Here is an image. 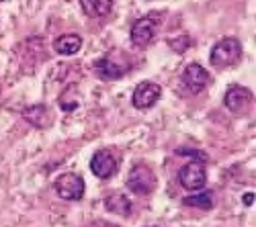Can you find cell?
<instances>
[{"instance_id":"6da1fadb","label":"cell","mask_w":256,"mask_h":227,"mask_svg":"<svg viewBox=\"0 0 256 227\" xmlns=\"http://www.w3.org/2000/svg\"><path fill=\"white\" fill-rule=\"evenodd\" d=\"M209 59L218 70L234 68L242 59V43L236 37H226L213 45Z\"/></svg>"},{"instance_id":"7a4b0ae2","label":"cell","mask_w":256,"mask_h":227,"mask_svg":"<svg viewBox=\"0 0 256 227\" xmlns=\"http://www.w3.org/2000/svg\"><path fill=\"white\" fill-rule=\"evenodd\" d=\"M224 105L230 113L242 117L252 109L254 94H252V90H248L244 86H230L224 94Z\"/></svg>"},{"instance_id":"3957f363","label":"cell","mask_w":256,"mask_h":227,"mask_svg":"<svg viewBox=\"0 0 256 227\" xmlns=\"http://www.w3.org/2000/svg\"><path fill=\"white\" fill-rule=\"evenodd\" d=\"M178 182L180 187L186 191H201L205 189L207 184V170H205V164L199 160H193L184 164V166L178 170Z\"/></svg>"},{"instance_id":"277c9868","label":"cell","mask_w":256,"mask_h":227,"mask_svg":"<svg viewBox=\"0 0 256 227\" xmlns=\"http://www.w3.org/2000/svg\"><path fill=\"white\" fill-rule=\"evenodd\" d=\"M127 189L136 195H150L156 189V176L154 172L144 166V164H138V166L132 168L130 176H127Z\"/></svg>"},{"instance_id":"5b68a950","label":"cell","mask_w":256,"mask_h":227,"mask_svg":"<svg viewBox=\"0 0 256 227\" xmlns=\"http://www.w3.org/2000/svg\"><path fill=\"white\" fill-rule=\"evenodd\" d=\"M84 191H86V184L80 174L66 172L56 178V193L64 201H80L84 197Z\"/></svg>"},{"instance_id":"8992f818","label":"cell","mask_w":256,"mask_h":227,"mask_svg":"<svg viewBox=\"0 0 256 227\" xmlns=\"http://www.w3.org/2000/svg\"><path fill=\"white\" fill-rule=\"evenodd\" d=\"M156 29H158V25H156L154 14L138 18L136 23H134V27H132V33H130L132 43L138 45V47L150 45L152 41H154V37H156Z\"/></svg>"},{"instance_id":"52a82bcc","label":"cell","mask_w":256,"mask_h":227,"mask_svg":"<svg viewBox=\"0 0 256 227\" xmlns=\"http://www.w3.org/2000/svg\"><path fill=\"white\" fill-rule=\"evenodd\" d=\"M162 94V88L160 84H156V82H142V84H138V88L134 90V98H132V105L140 111H146V109H150L154 107L158 98Z\"/></svg>"},{"instance_id":"ba28073f","label":"cell","mask_w":256,"mask_h":227,"mask_svg":"<svg viewBox=\"0 0 256 227\" xmlns=\"http://www.w3.org/2000/svg\"><path fill=\"white\" fill-rule=\"evenodd\" d=\"M209 82H211V76H209V72L203 68V66H199V64H188L184 70H182V84L193 92V94H199V92H203L207 86H209Z\"/></svg>"},{"instance_id":"9c48e42d","label":"cell","mask_w":256,"mask_h":227,"mask_svg":"<svg viewBox=\"0 0 256 227\" xmlns=\"http://www.w3.org/2000/svg\"><path fill=\"white\" fill-rule=\"evenodd\" d=\"M90 170L98 178H111L117 172V160L109 150H98L90 158Z\"/></svg>"},{"instance_id":"30bf717a","label":"cell","mask_w":256,"mask_h":227,"mask_svg":"<svg viewBox=\"0 0 256 227\" xmlns=\"http://www.w3.org/2000/svg\"><path fill=\"white\" fill-rule=\"evenodd\" d=\"M127 70H130V66H121L119 61H113L111 55L100 57L94 61V72L104 80H117V78L125 76Z\"/></svg>"},{"instance_id":"8fae6325","label":"cell","mask_w":256,"mask_h":227,"mask_svg":"<svg viewBox=\"0 0 256 227\" xmlns=\"http://www.w3.org/2000/svg\"><path fill=\"white\" fill-rule=\"evenodd\" d=\"M23 119L37 129H46L52 125V111L46 105H33L23 109Z\"/></svg>"},{"instance_id":"7c38bea8","label":"cell","mask_w":256,"mask_h":227,"mask_svg":"<svg viewBox=\"0 0 256 227\" xmlns=\"http://www.w3.org/2000/svg\"><path fill=\"white\" fill-rule=\"evenodd\" d=\"M104 209L109 213L127 217L132 213V201H130V197H125L123 193H111L109 197L104 199Z\"/></svg>"},{"instance_id":"4fadbf2b","label":"cell","mask_w":256,"mask_h":227,"mask_svg":"<svg viewBox=\"0 0 256 227\" xmlns=\"http://www.w3.org/2000/svg\"><path fill=\"white\" fill-rule=\"evenodd\" d=\"M80 47H82V39L78 35H62L54 43V49L60 55H74L80 51Z\"/></svg>"},{"instance_id":"5bb4252c","label":"cell","mask_w":256,"mask_h":227,"mask_svg":"<svg viewBox=\"0 0 256 227\" xmlns=\"http://www.w3.org/2000/svg\"><path fill=\"white\" fill-rule=\"evenodd\" d=\"M82 10L86 12L88 16H106L113 10V0H80Z\"/></svg>"},{"instance_id":"9a60e30c","label":"cell","mask_w":256,"mask_h":227,"mask_svg":"<svg viewBox=\"0 0 256 227\" xmlns=\"http://www.w3.org/2000/svg\"><path fill=\"white\" fill-rule=\"evenodd\" d=\"M182 203L186 205V207H195V209L209 211V209H213V193L211 191H203V193L193 195V197H184Z\"/></svg>"},{"instance_id":"2e32d148","label":"cell","mask_w":256,"mask_h":227,"mask_svg":"<svg viewBox=\"0 0 256 227\" xmlns=\"http://www.w3.org/2000/svg\"><path fill=\"white\" fill-rule=\"evenodd\" d=\"M190 37L188 35H178V37H174V39H168V45H170V49H174L176 53H184L188 47H190Z\"/></svg>"},{"instance_id":"e0dca14e","label":"cell","mask_w":256,"mask_h":227,"mask_svg":"<svg viewBox=\"0 0 256 227\" xmlns=\"http://www.w3.org/2000/svg\"><path fill=\"white\" fill-rule=\"evenodd\" d=\"M178 156H190V158H197L199 162H207V154L201 150H186V148H178L176 150Z\"/></svg>"},{"instance_id":"ac0fdd59","label":"cell","mask_w":256,"mask_h":227,"mask_svg":"<svg viewBox=\"0 0 256 227\" xmlns=\"http://www.w3.org/2000/svg\"><path fill=\"white\" fill-rule=\"evenodd\" d=\"M242 201H244V205H246V207H250V205H254V193H246Z\"/></svg>"},{"instance_id":"d6986e66","label":"cell","mask_w":256,"mask_h":227,"mask_svg":"<svg viewBox=\"0 0 256 227\" xmlns=\"http://www.w3.org/2000/svg\"><path fill=\"white\" fill-rule=\"evenodd\" d=\"M0 2H4V0H0Z\"/></svg>"}]
</instances>
